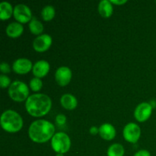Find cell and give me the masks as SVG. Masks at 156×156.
Masks as SVG:
<instances>
[{
  "label": "cell",
  "instance_id": "6da1fadb",
  "mask_svg": "<svg viewBox=\"0 0 156 156\" xmlns=\"http://www.w3.org/2000/svg\"><path fill=\"white\" fill-rule=\"evenodd\" d=\"M52 107L51 99L44 94H34L29 96L25 103V108L30 116L41 117L49 113Z\"/></svg>",
  "mask_w": 156,
  "mask_h": 156
},
{
  "label": "cell",
  "instance_id": "7a4b0ae2",
  "mask_svg": "<svg viewBox=\"0 0 156 156\" xmlns=\"http://www.w3.org/2000/svg\"><path fill=\"white\" fill-rule=\"evenodd\" d=\"M55 127L53 123L45 120L34 121L28 129V135L34 143H44L53 138Z\"/></svg>",
  "mask_w": 156,
  "mask_h": 156
},
{
  "label": "cell",
  "instance_id": "3957f363",
  "mask_svg": "<svg viewBox=\"0 0 156 156\" xmlns=\"http://www.w3.org/2000/svg\"><path fill=\"white\" fill-rule=\"evenodd\" d=\"M1 126L9 133H16L23 126V120L16 111L8 110L1 116Z\"/></svg>",
  "mask_w": 156,
  "mask_h": 156
},
{
  "label": "cell",
  "instance_id": "277c9868",
  "mask_svg": "<svg viewBox=\"0 0 156 156\" xmlns=\"http://www.w3.org/2000/svg\"><path fill=\"white\" fill-rule=\"evenodd\" d=\"M9 94L11 98L17 102L27 101L29 95V88L25 83L20 81L12 82L9 88Z\"/></svg>",
  "mask_w": 156,
  "mask_h": 156
},
{
  "label": "cell",
  "instance_id": "5b68a950",
  "mask_svg": "<svg viewBox=\"0 0 156 156\" xmlns=\"http://www.w3.org/2000/svg\"><path fill=\"white\" fill-rule=\"evenodd\" d=\"M51 146L56 153L64 154L69 150L71 141L67 134L62 132L57 133L52 138Z\"/></svg>",
  "mask_w": 156,
  "mask_h": 156
},
{
  "label": "cell",
  "instance_id": "8992f818",
  "mask_svg": "<svg viewBox=\"0 0 156 156\" xmlns=\"http://www.w3.org/2000/svg\"><path fill=\"white\" fill-rule=\"evenodd\" d=\"M14 17L19 23L25 24L32 20V14L30 9L27 5L19 4L14 8Z\"/></svg>",
  "mask_w": 156,
  "mask_h": 156
},
{
  "label": "cell",
  "instance_id": "52a82bcc",
  "mask_svg": "<svg viewBox=\"0 0 156 156\" xmlns=\"http://www.w3.org/2000/svg\"><path fill=\"white\" fill-rule=\"evenodd\" d=\"M141 136L140 126L134 123H129L123 129V137L127 142L136 143Z\"/></svg>",
  "mask_w": 156,
  "mask_h": 156
},
{
  "label": "cell",
  "instance_id": "ba28073f",
  "mask_svg": "<svg viewBox=\"0 0 156 156\" xmlns=\"http://www.w3.org/2000/svg\"><path fill=\"white\" fill-rule=\"evenodd\" d=\"M152 107L150 104L143 102L139 105L134 111V117L139 122H145L150 117Z\"/></svg>",
  "mask_w": 156,
  "mask_h": 156
},
{
  "label": "cell",
  "instance_id": "9c48e42d",
  "mask_svg": "<svg viewBox=\"0 0 156 156\" xmlns=\"http://www.w3.org/2000/svg\"><path fill=\"white\" fill-rule=\"evenodd\" d=\"M52 44V38L48 34H42L37 37L33 42V47L37 52H45Z\"/></svg>",
  "mask_w": 156,
  "mask_h": 156
},
{
  "label": "cell",
  "instance_id": "30bf717a",
  "mask_svg": "<svg viewBox=\"0 0 156 156\" xmlns=\"http://www.w3.org/2000/svg\"><path fill=\"white\" fill-rule=\"evenodd\" d=\"M55 79L56 82L60 86H66L70 82L72 79V72L66 66L59 67L55 73Z\"/></svg>",
  "mask_w": 156,
  "mask_h": 156
},
{
  "label": "cell",
  "instance_id": "8fae6325",
  "mask_svg": "<svg viewBox=\"0 0 156 156\" xmlns=\"http://www.w3.org/2000/svg\"><path fill=\"white\" fill-rule=\"evenodd\" d=\"M12 68L17 74L24 75L28 73L30 69H33V66H32V62L29 59L21 58L14 62Z\"/></svg>",
  "mask_w": 156,
  "mask_h": 156
},
{
  "label": "cell",
  "instance_id": "7c38bea8",
  "mask_svg": "<svg viewBox=\"0 0 156 156\" xmlns=\"http://www.w3.org/2000/svg\"><path fill=\"white\" fill-rule=\"evenodd\" d=\"M50 71V64L45 60H40L37 62L33 66V73L36 78L44 77Z\"/></svg>",
  "mask_w": 156,
  "mask_h": 156
},
{
  "label": "cell",
  "instance_id": "4fadbf2b",
  "mask_svg": "<svg viewBox=\"0 0 156 156\" xmlns=\"http://www.w3.org/2000/svg\"><path fill=\"white\" fill-rule=\"evenodd\" d=\"M99 133L105 140H112L116 136V129L110 123H105L99 128Z\"/></svg>",
  "mask_w": 156,
  "mask_h": 156
},
{
  "label": "cell",
  "instance_id": "5bb4252c",
  "mask_svg": "<svg viewBox=\"0 0 156 156\" xmlns=\"http://www.w3.org/2000/svg\"><path fill=\"white\" fill-rule=\"evenodd\" d=\"M23 30H24V27L22 24L20 23L13 22L8 25L6 28V34L9 37L17 38L22 34Z\"/></svg>",
  "mask_w": 156,
  "mask_h": 156
},
{
  "label": "cell",
  "instance_id": "9a60e30c",
  "mask_svg": "<svg viewBox=\"0 0 156 156\" xmlns=\"http://www.w3.org/2000/svg\"><path fill=\"white\" fill-rule=\"evenodd\" d=\"M60 102L62 106L65 109L69 110V111H72L74 110L75 108L77 107L78 101L76 97L70 94H66L62 96L60 99Z\"/></svg>",
  "mask_w": 156,
  "mask_h": 156
},
{
  "label": "cell",
  "instance_id": "2e32d148",
  "mask_svg": "<svg viewBox=\"0 0 156 156\" xmlns=\"http://www.w3.org/2000/svg\"><path fill=\"white\" fill-rule=\"evenodd\" d=\"M98 12L103 18H109L113 14L112 3L108 0H102L98 5Z\"/></svg>",
  "mask_w": 156,
  "mask_h": 156
},
{
  "label": "cell",
  "instance_id": "e0dca14e",
  "mask_svg": "<svg viewBox=\"0 0 156 156\" xmlns=\"http://www.w3.org/2000/svg\"><path fill=\"white\" fill-rule=\"evenodd\" d=\"M14 13V10L10 3L3 2L0 4V19L2 21L9 19Z\"/></svg>",
  "mask_w": 156,
  "mask_h": 156
},
{
  "label": "cell",
  "instance_id": "ac0fdd59",
  "mask_svg": "<svg viewBox=\"0 0 156 156\" xmlns=\"http://www.w3.org/2000/svg\"><path fill=\"white\" fill-rule=\"evenodd\" d=\"M29 29L32 34L35 35H39L44 30V26L41 21L37 20L35 18H33L29 23Z\"/></svg>",
  "mask_w": 156,
  "mask_h": 156
},
{
  "label": "cell",
  "instance_id": "d6986e66",
  "mask_svg": "<svg viewBox=\"0 0 156 156\" xmlns=\"http://www.w3.org/2000/svg\"><path fill=\"white\" fill-rule=\"evenodd\" d=\"M123 155H124L123 146L119 143L111 145L108 148V156H123Z\"/></svg>",
  "mask_w": 156,
  "mask_h": 156
},
{
  "label": "cell",
  "instance_id": "ffe728a7",
  "mask_svg": "<svg viewBox=\"0 0 156 156\" xmlns=\"http://www.w3.org/2000/svg\"><path fill=\"white\" fill-rule=\"evenodd\" d=\"M41 16L46 21H51L55 16V9L52 5H47L43 9Z\"/></svg>",
  "mask_w": 156,
  "mask_h": 156
},
{
  "label": "cell",
  "instance_id": "44dd1931",
  "mask_svg": "<svg viewBox=\"0 0 156 156\" xmlns=\"http://www.w3.org/2000/svg\"><path fill=\"white\" fill-rule=\"evenodd\" d=\"M30 89L33 91H39L43 87V82L39 78H34L30 82Z\"/></svg>",
  "mask_w": 156,
  "mask_h": 156
},
{
  "label": "cell",
  "instance_id": "7402d4cb",
  "mask_svg": "<svg viewBox=\"0 0 156 156\" xmlns=\"http://www.w3.org/2000/svg\"><path fill=\"white\" fill-rule=\"evenodd\" d=\"M11 85V80L5 75H1L0 76V86L2 88H5Z\"/></svg>",
  "mask_w": 156,
  "mask_h": 156
},
{
  "label": "cell",
  "instance_id": "603a6c76",
  "mask_svg": "<svg viewBox=\"0 0 156 156\" xmlns=\"http://www.w3.org/2000/svg\"><path fill=\"white\" fill-rule=\"evenodd\" d=\"M0 70H1V72L2 73H6V74L11 72L10 66L6 62H2L1 65H0Z\"/></svg>",
  "mask_w": 156,
  "mask_h": 156
},
{
  "label": "cell",
  "instance_id": "cb8c5ba5",
  "mask_svg": "<svg viewBox=\"0 0 156 156\" xmlns=\"http://www.w3.org/2000/svg\"><path fill=\"white\" fill-rule=\"evenodd\" d=\"M56 121L59 125H64L66 121V117L63 114H59V115L56 116Z\"/></svg>",
  "mask_w": 156,
  "mask_h": 156
},
{
  "label": "cell",
  "instance_id": "d4e9b609",
  "mask_svg": "<svg viewBox=\"0 0 156 156\" xmlns=\"http://www.w3.org/2000/svg\"><path fill=\"white\" fill-rule=\"evenodd\" d=\"M134 156H151V154L147 150H140L138 151Z\"/></svg>",
  "mask_w": 156,
  "mask_h": 156
},
{
  "label": "cell",
  "instance_id": "484cf974",
  "mask_svg": "<svg viewBox=\"0 0 156 156\" xmlns=\"http://www.w3.org/2000/svg\"><path fill=\"white\" fill-rule=\"evenodd\" d=\"M89 132H90V133L91 134V135L94 136V135H96V134H97L99 132V129H98V128L96 127V126H92V127L90 128Z\"/></svg>",
  "mask_w": 156,
  "mask_h": 156
},
{
  "label": "cell",
  "instance_id": "4316f807",
  "mask_svg": "<svg viewBox=\"0 0 156 156\" xmlns=\"http://www.w3.org/2000/svg\"><path fill=\"white\" fill-rule=\"evenodd\" d=\"M112 4H115V5H123L127 1L126 0H112V1H110Z\"/></svg>",
  "mask_w": 156,
  "mask_h": 156
},
{
  "label": "cell",
  "instance_id": "83f0119b",
  "mask_svg": "<svg viewBox=\"0 0 156 156\" xmlns=\"http://www.w3.org/2000/svg\"><path fill=\"white\" fill-rule=\"evenodd\" d=\"M56 156H64L63 154H61V153H57L56 154Z\"/></svg>",
  "mask_w": 156,
  "mask_h": 156
}]
</instances>
